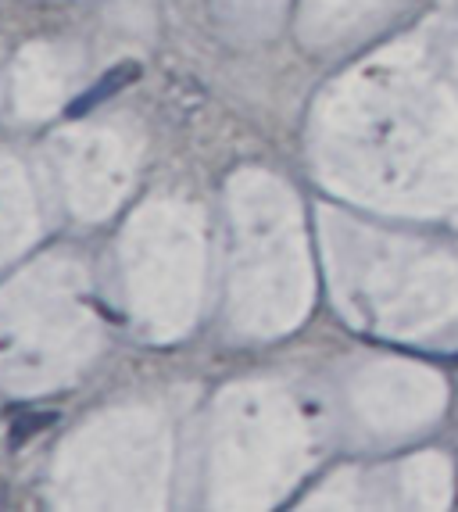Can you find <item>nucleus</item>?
<instances>
[{
  "instance_id": "f257e3e1",
  "label": "nucleus",
  "mask_w": 458,
  "mask_h": 512,
  "mask_svg": "<svg viewBox=\"0 0 458 512\" xmlns=\"http://www.w3.org/2000/svg\"><path fill=\"white\" fill-rule=\"evenodd\" d=\"M136 76H140V65H136V61H122V65H115V69H111L108 76L101 79V83L90 86L86 94H79L76 101L68 104V115L76 119V115H86V111H94L97 104H104L108 97L119 94V90H126V86L133 83Z\"/></svg>"
},
{
  "instance_id": "f03ea898",
  "label": "nucleus",
  "mask_w": 458,
  "mask_h": 512,
  "mask_svg": "<svg viewBox=\"0 0 458 512\" xmlns=\"http://www.w3.org/2000/svg\"><path fill=\"white\" fill-rule=\"evenodd\" d=\"M61 419V412L54 409H33V412H15V423H11V444H26L36 434H43L47 427H54Z\"/></svg>"
}]
</instances>
